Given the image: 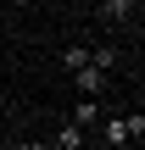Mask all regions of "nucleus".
I'll return each instance as SVG.
<instances>
[{
    "mask_svg": "<svg viewBox=\"0 0 145 150\" xmlns=\"http://www.w3.org/2000/svg\"><path fill=\"white\" fill-rule=\"evenodd\" d=\"M95 17H101V22H112V28H123V22H134V0H101V6H95Z\"/></svg>",
    "mask_w": 145,
    "mask_h": 150,
    "instance_id": "nucleus-1",
    "label": "nucleus"
},
{
    "mask_svg": "<svg viewBox=\"0 0 145 150\" xmlns=\"http://www.w3.org/2000/svg\"><path fill=\"white\" fill-rule=\"evenodd\" d=\"M84 145H89V134H84L78 122H61L56 139H50V150H84Z\"/></svg>",
    "mask_w": 145,
    "mask_h": 150,
    "instance_id": "nucleus-2",
    "label": "nucleus"
},
{
    "mask_svg": "<svg viewBox=\"0 0 145 150\" xmlns=\"http://www.w3.org/2000/svg\"><path fill=\"white\" fill-rule=\"evenodd\" d=\"M73 89H84V100H95V95L106 89V72H95V67H78V72H73Z\"/></svg>",
    "mask_w": 145,
    "mask_h": 150,
    "instance_id": "nucleus-3",
    "label": "nucleus"
},
{
    "mask_svg": "<svg viewBox=\"0 0 145 150\" xmlns=\"http://www.w3.org/2000/svg\"><path fill=\"white\" fill-rule=\"evenodd\" d=\"M95 134H101V145H129V128H123V117H101V122H95Z\"/></svg>",
    "mask_w": 145,
    "mask_h": 150,
    "instance_id": "nucleus-4",
    "label": "nucleus"
},
{
    "mask_svg": "<svg viewBox=\"0 0 145 150\" xmlns=\"http://www.w3.org/2000/svg\"><path fill=\"white\" fill-rule=\"evenodd\" d=\"M117 61H123V56H117V45H95V50H89V67H95V72H106V78L117 72Z\"/></svg>",
    "mask_w": 145,
    "mask_h": 150,
    "instance_id": "nucleus-5",
    "label": "nucleus"
},
{
    "mask_svg": "<svg viewBox=\"0 0 145 150\" xmlns=\"http://www.w3.org/2000/svg\"><path fill=\"white\" fill-rule=\"evenodd\" d=\"M67 122H78V128H84V134H95V122H101V100H78V106H73V117H67Z\"/></svg>",
    "mask_w": 145,
    "mask_h": 150,
    "instance_id": "nucleus-6",
    "label": "nucleus"
},
{
    "mask_svg": "<svg viewBox=\"0 0 145 150\" xmlns=\"http://www.w3.org/2000/svg\"><path fill=\"white\" fill-rule=\"evenodd\" d=\"M61 67H67V72L89 67V50H84V45H67V50H61Z\"/></svg>",
    "mask_w": 145,
    "mask_h": 150,
    "instance_id": "nucleus-7",
    "label": "nucleus"
},
{
    "mask_svg": "<svg viewBox=\"0 0 145 150\" xmlns=\"http://www.w3.org/2000/svg\"><path fill=\"white\" fill-rule=\"evenodd\" d=\"M123 128H129V139L140 145V134H145V111H134V117H123Z\"/></svg>",
    "mask_w": 145,
    "mask_h": 150,
    "instance_id": "nucleus-8",
    "label": "nucleus"
},
{
    "mask_svg": "<svg viewBox=\"0 0 145 150\" xmlns=\"http://www.w3.org/2000/svg\"><path fill=\"white\" fill-rule=\"evenodd\" d=\"M6 6H17V11H22V6H34V0H6Z\"/></svg>",
    "mask_w": 145,
    "mask_h": 150,
    "instance_id": "nucleus-9",
    "label": "nucleus"
},
{
    "mask_svg": "<svg viewBox=\"0 0 145 150\" xmlns=\"http://www.w3.org/2000/svg\"><path fill=\"white\" fill-rule=\"evenodd\" d=\"M84 150H89V145H84Z\"/></svg>",
    "mask_w": 145,
    "mask_h": 150,
    "instance_id": "nucleus-10",
    "label": "nucleus"
}]
</instances>
